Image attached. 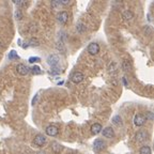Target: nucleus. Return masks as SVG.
Here are the masks:
<instances>
[{
	"mask_svg": "<svg viewBox=\"0 0 154 154\" xmlns=\"http://www.w3.org/2000/svg\"><path fill=\"white\" fill-rule=\"evenodd\" d=\"M61 73V70L58 68V66H53L52 69H50V74H54V75H56V74H60Z\"/></svg>",
	"mask_w": 154,
	"mask_h": 154,
	"instance_id": "21",
	"label": "nucleus"
},
{
	"mask_svg": "<svg viewBox=\"0 0 154 154\" xmlns=\"http://www.w3.org/2000/svg\"><path fill=\"white\" fill-rule=\"evenodd\" d=\"M123 82H124V86H125V87H127V81H126V77H123Z\"/></svg>",
	"mask_w": 154,
	"mask_h": 154,
	"instance_id": "31",
	"label": "nucleus"
},
{
	"mask_svg": "<svg viewBox=\"0 0 154 154\" xmlns=\"http://www.w3.org/2000/svg\"><path fill=\"white\" fill-rule=\"evenodd\" d=\"M122 69H123V71H125V72L130 71V70L132 69V64H131L130 61L123 60V62H122Z\"/></svg>",
	"mask_w": 154,
	"mask_h": 154,
	"instance_id": "15",
	"label": "nucleus"
},
{
	"mask_svg": "<svg viewBox=\"0 0 154 154\" xmlns=\"http://www.w3.org/2000/svg\"><path fill=\"white\" fill-rule=\"evenodd\" d=\"M31 72H32V74H34V75H37V74H41L42 72H41V69L39 68V66H33L32 69H31Z\"/></svg>",
	"mask_w": 154,
	"mask_h": 154,
	"instance_id": "22",
	"label": "nucleus"
},
{
	"mask_svg": "<svg viewBox=\"0 0 154 154\" xmlns=\"http://www.w3.org/2000/svg\"><path fill=\"white\" fill-rule=\"evenodd\" d=\"M91 133L93 135H97V134H100L102 132V130H103V127H102V125L100 124V123H94L93 125L91 126Z\"/></svg>",
	"mask_w": 154,
	"mask_h": 154,
	"instance_id": "12",
	"label": "nucleus"
},
{
	"mask_svg": "<svg viewBox=\"0 0 154 154\" xmlns=\"http://www.w3.org/2000/svg\"><path fill=\"white\" fill-rule=\"evenodd\" d=\"M135 139L138 142H143L149 139V134L147 133L146 131H139L137 134L135 135Z\"/></svg>",
	"mask_w": 154,
	"mask_h": 154,
	"instance_id": "2",
	"label": "nucleus"
},
{
	"mask_svg": "<svg viewBox=\"0 0 154 154\" xmlns=\"http://www.w3.org/2000/svg\"><path fill=\"white\" fill-rule=\"evenodd\" d=\"M146 118H145V116L143 114H138L135 116L134 118V124L136 126H138V127H140V126H142L145 123H146Z\"/></svg>",
	"mask_w": 154,
	"mask_h": 154,
	"instance_id": "7",
	"label": "nucleus"
},
{
	"mask_svg": "<svg viewBox=\"0 0 154 154\" xmlns=\"http://www.w3.org/2000/svg\"><path fill=\"white\" fill-rule=\"evenodd\" d=\"M61 3L60 1H58V0H55V1H52V7H53L54 9H57L58 7H60Z\"/></svg>",
	"mask_w": 154,
	"mask_h": 154,
	"instance_id": "23",
	"label": "nucleus"
},
{
	"mask_svg": "<svg viewBox=\"0 0 154 154\" xmlns=\"http://www.w3.org/2000/svg\"><path fill=\"white\" fill-rule=\"evenodd\" d=\"M9 59H11V60H13V59H18V55H17V53L15 52V50H11L10 53H9Z\"/></svg>",
	"mask_w": 154,
	"mask_h": 154,
	"instance_id": "20",
	"label": "nucleus"
},
{
	"mask_svg": "<svg viewBox=\"0 0 154 154\" xmlns=\"http://www.w3.org/2000/svg\"><path fill=\"white\" fill-rule=\"evenodd\" d=\"M52 148H53V150L56 152V153H59L61 150H62V146H61L60 143H58V142H53L52 143Z\"/></svg>",
	"mask_w": 154,
	"mask_h": 154,
	"instance_id": "18",
	"label": "nucleus"
},
{
	"mask_svg": "<svg viewBox=\"0 0 154 154\" xmlns=\"http://www.w3.org/2000/svg\"><path fill=\"white\" fill-rule=\"evenodd\" d=\"M16 71H17V73L19 74V75H21V76H25V75H27V74L30 72V70L28 69V66H26V65L23 64V63H19V64L17 65Z\"/></svg>",
	"mask_w": 154,
	"mask_h": 154,
	"instance_id": "10",
	"label": "nucleus"
},
{
	"mask_svg": "<svg viewBox=\"0 0 154 154\" xmlns=\"http://www.w3.org/2000/svg\"><path fill=\"white\" fill-rule=\"evenodd\" d=\"M112 123H114V125H117V126L122 125V119H121V117H120L119 114H116V116L112 118Z\"/></svg>",
	"mask_w": 154,
	"mask_h": 154,
	"instance_id": "17",
	"label": "nucleus"
},
{
	"mask_svg": "<svg viewBox=\"0 0 154 154\" xmlns=\"http://www.w3.org/2000/svg\"><path fill=\"white\" fill-rule=\"evenodd\" d=\"M30 43H31V46H39V41L37 40V39H31V40H30Z\"/></svg>",
	"mask_w": 154,
	"mask_h": 154,
	"instance_id": "26",
	"label": "nucleus"
},
{
	"mask_svg": "<svg viewBox=\"0 0 154 154\" xmlns=\"http://www.w3.org/2000/svg\"><path fill=\"white\" fill-rule=\"evenodd\" d=\"M57 19L60 24H62V25L66 24L68 20H69V13L66 12V11H61V12L57 15Z\"/></svg>",
	"mask_w": 154,
	"mask_h": 154,
	"instance_id": "6",
	"label": "nucleus"
},
{
	"mask_svg": "<svg viewBox=\"0 0 154 154\" xmlns=\"http://www.w3.org/2000/svg\"><path fill=\"white\" fill-rule=\"evenodd\" d=\"M41 61V59L39 57H30L29 58V62L30 63H34V62H39Z\"/></svg>",
	"mask_w": 154,
	"mask_h": 154,
	"instance_id": "25",
	"label": "nucleus"
},
{
	"mask_svg": "<svg viewBox=\"0 0 154 154\" xmlns=\"http://www.w3.org/2000/svg\"><path fill=\"white\" fill-rule=\"evenodd\" d=\"M45 133L47 136H50V137H55L59 134V130H58L57 126L55 125H48L46 129H45Z\"/></svg>",
	"mask_w": 154,
	"mask_h": 154,
	"instance_id": "3",
	"label": "nucleus"
},
{
	"mask_svg": "<svg viewBox=\"0 0 154 154\" xmlns=\"http://www.w3.org/2000/svg\"><path fill=\"white\" fill-rule=\"evenodd\" d=\"M59 57H58L57 55H49L48 57H47V63L49 65H52V68L53 66H57L58 63H59Z\"/></svg>",
	"mask_w": 154,
	"mask_h": 154,
	"instance_id": "9",
	"label": "nucleus"
},
{
	"mask_svg": "<svg viewBox=\"0 0 154 154\" xmlns=\"http://www.w3.org/2000/svg\"><path fill=\"white\" fill-rule=\"evenodd\" d=\"M84 78H85V76H84V74L81 73V72H74L71 75V80L74 84H79V82H81V81L84 80Z\"/></svg>",
	"mask_w": 154,
	"mask_h": 154,
	"instance_id": "5",
	"label": "nucleus"
},
{
	"mask_svg": "<svg viewBox=\"0 0 154 154\" xmlns=\"http://www.w3.org/2000/svg\"><path fill=\"white\" fill-rule=\"evenodd\" d=\"M103 136L106 137V138H114V129H112V127H110V126L104 129V130H103Z\"/></svg>",
	"mask_w": 154,
	"mask_h": 154,
	"instance_id": "11",
	"label": "nucleus"
},
{
	"mask_svg": "<svg viewBox=\"0 0 154 154\" xmlns=\"http://www.w3.org/2000/svg\"><path fill=\"white\" fill-rule=\"evenodd\" d=\"M145 118H146V120H153V114L149 111V112H147V114H146Z\"/></svg>",
	"mask_w": 154,
	"mask_h": 154,
	"instance_id": "28",
	"label": "nucleus"
},
{
	"mask_svg": "<svg viewBox=\"0 0 154 154\" xmlns=\"http://www.w3.org/2000/svg\"><path fill=\"white\" fill-rule=\"evenodd\" d=\"M76 30L78 31L79 33H82L86 31V26L84 24H81V23H79V24H77L76 26Z\"/></svg>",
	"mask_w": 154,
	"mask_h": 154,
	"instance_id": "19",
	"label": "nucleus"
},
{
	"mask_svg": "<svg viewBox=\"0 0 154 154\" xmlns=\"http://www.w3.org/2000/svg\"><path fill=\"white\" fill-rule=\"evenodd\" d=\"M106 148V142L103 140V139H100V138H97L95 139L93 142V149L95 151H102L104 150Z\"/></svg>",
	"mask_w": 154,
	"mask_h": 154,
	"instance_id": "1",
	"label": "nucleus"
},
{
	"mask_svg": "<svg viewBox=\"0 0 154 154\" xmlns=\"http://www.w3.org/2000/svg\"><path fill=\"white\" fill-rule=\"evenodd\" d=\"M45 142H46V138H45V136L39 134L34 137L33 145H34V146H37V147H43L45 145Z\"/></svg>",
	"mask_w": 154,
	"mask_h": 154,
	"instance_id": "8",
	"label": "nucleus"
},
{
	"mask_svg": "<svg viewBox=\"0 0 154 154\" xmlns=\"http://www.w3.org/2000/svg\"><path fill=\"white\" fill-rule=\"evenodd\" d=\"M87 50H88V53H89L90 55L95 56V55H97V54L100 53V45L97 44V43H94V42L93 43H90Z\"/></svg>",
	"mask_w": 154,
	"mask_h": 154,
	"instance_id": "4",
	"label": "nucleus"
},
{
	"mask_svg": "<svg viewBox=\"0 0 154 154\" xmlns=\"http://www.w3.org/2000/svg\"><path fill=\"white\" fill-rule=\"evenodd\" d=\"M56 49H57L58 52H60L61 54H65V47H64V44L62 43V42H58L57 44H56Z\"/></svg>",
	"mask_w": 154,
	"mask_h": 154,
	"instance_id": "16",
	"label": "nucleus"
},
{
	"mask_svg": "<svg viewBox=\"0 0 154 154\" xmlns=\"http://www.w3.org/2000/svg\"><path fill=\"white\" fill-rule=\"evenodd\" d=\"M139 153L140 154H152V150L149 146H142L139 150Z\"/></svg>",
	"mask_w": 154,
	"mask_h": 154,
	"instance_id": "14",
	"label": "nucleus"
},
{
	"mask_svg": "<svg viewBox=\"0 0 154 154\" xmlns=\"http://www.w3.org/2000/svg\"><path fill=\"white\" fill-rule=\"evenodd\" d=\"M37 97H39V94H37V95H35V98H33V100H32V105H34V104L37 103Z\"/></svg>",
	"mask_w": 154,
	"mask_h": 154,
	"instance_id": "30",
	"label": "nucleus"
},
{
	"mask_svg": "<svg viewBox=\"0 0 154 154\" xmlns=\"http://www.w3.org/2000/svg\"><path fill=\"white\" fill-rule=\"evenodd\" d=\"M60 3L63 4V5H68V4L71 3V1L70 0H60Z\"/></svg>",
	"mask_w": 154,
	"mask_h": 154,
	"instance_id": "29",
	"label": "nucleus"
},
{
	"mask_svg": "<svg viewBox=\"0 0 154 154\" xmlns=\"http://www.w3.org/2000/svg\"><path fill=\"white\" fill-rule=\"evenodd\" d=\"M13 2L17 5H25L26 4V1H24V0H14Z\"/></svg>",
	"mask_w": 154,
	"mask_h": 154,
	"instance_id": "27",
	"label": "nucleus"
},
{
	"mask_svg": "<svg viewBox=\"0 0 154 154\" xmlns=\"http://www.w3.org/2000/svg\"><path fill=\"white\" fill-rule=\"evenodd\" d=\"M123 18H124V20H126V21H131V20L134 18V14H133V12L131 11V10H125L124 12H123Z\"/></svg>",
	"mask_w": 154,
	"mask_h": 154,
	"instance_id": "13",
	"label": "nucleus"
},
{
	"mask_svg": "<svg viewBox=\"0 0 154 154\" xmlns=\"http://www.w3.org/2000/svg\"><path fill=\"white\" fill-rule=\"evenodd\" d=\"M15 18L18 20H20L23 18V14H21V12H20L19 10H17L16 12H15Z\"/></svg>",
	"mask_w": 154,
	"mask_h": 154,
	"instance_id": "24",
	"label": "nucleus"
}]
</instances>
